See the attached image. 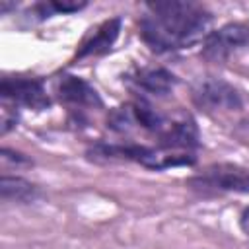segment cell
Returning a JSON list of instances; mask_svg holds the SVG:
<instances>
[{
	"mask_svg": "<svg viewBox=\"0 0 249 249\" xmlns=\"http://www.w3.org/2000/svg\"><path fill=\"white\" fill-rule=\"evenodd\" d=\"M140 18V35L156 53H173L198 41L212 21L210 12L196 2H150Z\"/></svg>",
	"mask_w": 249,
	"mask_h": 249,
	"instance_id": "obj_1",
	"label": "cell"
},
{
	"mask_svg": "<svg viewBox=\"0 0 249 249\" xmlns=\"http://www.w3.org/2000/svg\"><path fill=\"white\" fill-rule=\"evenodd\" d=\"M187 185L200 195L249 193V169L235 163H212L193 175Z\"/></svg>",
	"mask_w": 249,
	"mask_h": 249,
	"instance_id": "obj_2",
	"label": "cell"
},
{
	"mask_svg": "<svg viewBox=\"0 0 249 249\" xmlns=\"http://www.w3.org/2000/svg\"><path fill=\"white\" fill-rule=\"evenodd\" d=\"M243 49H249V25L226 23L206 35L202 43V56L210 62H222Z\"/></svg>",
	"mask_w": 249,
	"mask_h": 249,
	"instance_id": "obj_3",
	"label": "cell"
},
{
	"mask_svg": "<svg viewBox=\"0 0 249 249\" xmlns=\"http://www.w3.org/2000/svg\"><path fill=\"white\" fill-rule=\"evenodd\" d=\"M193 101L204 111H239L243 107L241 93L220 78H206L193 89Z\"/></svg>",
	"mask_w": 249,
	"mask_h": 249,
	"instance_id": "obj_4",
	"label": "cell"
},
{
	"mask_svg": "<svg viewBox=\"0 0 249 249\" xmlns=\"http://www.w3.org/2000/svg\"><path fill=\"white\" fill-rule=\"evenodd\" d=\"M0 95L4 101L25 105L31 109H45L51 103L43 82L25 76H4L0 82Z\"/></svg>",
	"mask_w": 249,
	"mask_h": 249,
	"instance_id": "obj_5",
	"label": "cell"
},
{
	"mask_svg": "<svg viewBox=\"0 0 249 249\" xmlns=\"http://www.w3.org/2000/svg\"><path fill=\"white\" fill-rule=\"evenodd\" d=\"M196 146H198V128L195 121L189 117L167 123V126L160 134V148L163 150L193 154V148Z\"/></svg>",
	"mask_w": 249,
	"mask_h": 249,
	"instance_id": "obj_6",
	"label": "cell"
},
{
	"mask_svg": "<svg viewBox=\"0 0 249 249\" xmlns=\"http://www.w3.org/2000/svg\"><path fill=\"white\" fill-rule=\"evenodd\" d=\"M60 101L74 109H91L101 107V99L97 91L80 76H62L56 86Z\"/></svg>",
	"mask_w": 249,
	"mask_h": 249,
	"instance_id": "obj_7",
	"label": "cell"
},
{
	"mask_svg": "<svg viewBox=\"0 0 249 249\" xmlns=\"http://www.w3.org/2000/svg\"><path fill=\"white\" fill-rule=\"evenodd\" d=\"M119 29H121V18H111V19L99 23L82 41L76 56L78 58H86V56H95V54L107 53L113 47L115 39L119 37Z\"/></svg>",
	"mask_w": 249,
	"mask_h": 249,
	"instance_id": "obj_8",
	"label": "cell"
},
{
	"mask_svg": "<svg viewBox=\"0 0 249 249\" xmlns=\"http://www.w3.org/2000/svg\"><path fill=\"white\" fill-rule=\"evenodd\" d=\"M128 80H130L138 89H142V91H146V93H152V95H165V93H169V91L175 88V84H177L175 76H173L169 70L161 68V66H144V68H136V70L130 74Z\"/></svg>",
	"mask_w": 249,
	"mask_h": 249,
	"instance_id": "obj_9",
	"label": "cell"
},
{
	"mask_svg": "<svg viewBox=\"0 0 249 249\" xmlns=\"http://www.w3.org/2000/svg\"><path fill=\"white\" fill-rule=\"evenodd\" d=\"M0 195H2V200H14V202H31L39 196V189L21 179V177H10V175H4L0 179Z\"/></svg>",
	"mask_w": 249,
	"mask_h": 249,
	"instance_id": "obj_10",
	"label": "cell"
},
{
	"mask_svg": "<svg viewBox=\"0 0 249 249\" xmlns=\"http://www.w3.org/2000/svg\"><path fill=\"white\" fill-rule=\"evenodd\" d=\"M84 6H86V2H68V0L56 2V0H53V2L37 4L33 10L37 12V16H39L41 19H45V18H49L51 14H70V12H78V10H82Z\"/></svg>",
	"mask_w": 249,
	"mask_h": 249,
	"instance_id": "obj_11",
	"label": "cell"
},
{
	"mask_svg": "<svg viewBox=\"0 0 249 249\" xmlns=\"http://www.w3.org/2000/svg\"><path fill=\"white\" fill-rule=\"evenodd\" d=\"M0 113H2V121H0V123H2V134H8V132L16 126V123H18V111H16V105H14V103L8 105V101H4Z\"/></svg>",
	"mask_w": 249,
	"mask_h": 249,
	"instance_id": "obj_12",
	"label": "cell"
},
{
	"mask_svg": "<svg viewBox=\"0 0 249 249\" xmlns=\"http://www.w3.org/2000/svg\"><path fill=\"white\" fill-rule=\"evenodd\" d=\"M239 228H241V231L249 237V204L241 210V216H239Z\"/></svg>",
	"mask_w": 249,
	"mask_h": 249,
	"instance_id": "obj_13",
	"label": "cell"
}]
</instances>
